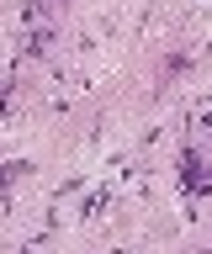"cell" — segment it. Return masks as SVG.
I'll return each mask as SVG.
<instances>
[{"label": "cell", "instance_id": "6da1fadb", "mask_svg": "<svg viewBox=\"0 0 212 254\" xmlns=\"http://www.w3.org/2000/svg\"><path fill=\"white\" fill-rule=\"evenodd\" d=\"M186 186H191V190H207L212 186L207 175H202V159H196V154H186Z\"/></svg>", "mask_w": 212, "mask_h": 254}]
</instances>
